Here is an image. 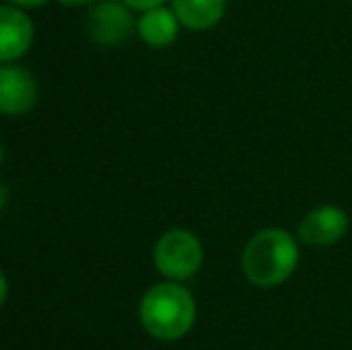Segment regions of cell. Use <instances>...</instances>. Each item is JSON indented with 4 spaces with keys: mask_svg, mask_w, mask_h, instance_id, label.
Masks as SVG:
<instances>
[{
    "mask_svg": "<svg viewBox=\"0 0 352 350\" xmlns=\"http://www.w3.org/2000/svg\"><path fill=\"white\" fill-rule=\"evenodd\" d=\"M350 228V216L338 204H319L307 211L297 226V240L309 248H331L340 243Z\"/></svg>",
    "mask_w": 352,
    "mask_h": 350,
    "instance_id": "5b68a950",
    "label": "cell"
},
{
    "mask_svg": "<svg viewBox=\"0 0 352 350\" xmlns=\"http://www.w3.org/2000/svg\"><path fill=\"white\" fill-rule=\"evenodd\" d=\"M5 300H8V276L0 269V307L5 305Z\"/></svg>",
    "mask_w": 352,
    "mask_h": 350,
    "instance_id": "4fadbf2b",
    "label": "cell"
},
{
    "mask_svg": "<svg viewBox=\"0 0 352 350\" xmlns=\"http://www.w3.org/2000/svg\"><path fill=\"white\" fill-rule=\"evenodd\" d=\"M135 10L127 8L122 0H98L91 5L87 17V34L96 46L113 48L122 46L137 32Z\"/></svg>",
    "mask_w": 352,
    "mask_h": 350,
    "instance_id": "277c9868",
    "label": "cell"
},
{
    "mask_svg": "<svg viewBox=\"0 0 352 350\" xmlns=\"http://www.w3.org/2000/svg\"><path fill=\"white\" fill-rule=\"evenodd\" d=\"M58 3H60L63 8H91L98 0H58Z\"/></svg>",
    "mask_w": 352,
    "mask_h": 350,
    "instance_id": "7c38bea8",
    "label": "cell"
},
{
    "mask_svg": "<svg viewBox=\"0 0 352 350\" xmlns=\"http://www.w3.org/2000/svg\"><path fill=\"white\" fill-rule=\"evenodd\" d=\"M197 300L182 283L161 281L140 300V324L151 338L173 343L195 329Z\"/></svg>",
    "mask_w": 352,
    "mask_h": 350,
    "instance_id": "7a4b0ae2",
    "label": "cell"
},
{
    "mask_svg": "<svg viewBox=\"0 0 352 350\" xmlns=\"http://www.w3.org/2000/svg\"><path fill=\"white\" fill-rule=\"evenodd\" d=\"M122 3H125L127 8L137 10V12H146V10H153V8H161V5H166L168 0H122Z\"/></svg>",
    "mask_w": 352,
    "mask_h": 350,
    "instance_id": "30bf717a",
    "label": "cell"
},
{
    "mask_svg": "<svg viewBox=\"0 0 352 350\" xmlns=\"http://www.w3.org/2000/svg\"><path fill=\"white\" fill-rule=\"evenodd\" d=\"M8 5H14V8H22V10H29V8H43L48 0H5Z\"/></svg>",
    "mask_w": 352,
    "mask_h": 350,
    "instance_id": "8fae6325",
    "label": "cell"
},
{
    "mask_svg": "<svg viewBox=\"0 0 352 350\" xmlns=\"http://www.w3.org/2000/svg\"><path fill=\"white\" fill-rule=\"evenodd\" d=\"M173 12L190 32H209L226 17L228 0H170Z\"/></svg>",
    "mask_w": 352,
    "mask_h": 350,
    "instance_id": "9c48e42d",
    "label": "cell"
},
{
    "mask_svg": "<svg viewBox=\"0 0 352 350\" xmlns=\"http://www.w3.org/2000/svg\"><path fill=\"white\" fill-rule=\"evenodd\" d=\"M153 266L166 281L185 283L195 278L204 264V245L187 228H170L156 240L151 252Z\"/></svg>",
    "mask_w": 352,
    "mask_h": 350,
    "instance_id": "3957f363",
    "label": "cell"
},
{
    "mask_svg": "<svg viewBox=\"0 0 352 350\" xmlns=\"http://www.w3.org/2000/svg\"><path fill=\"white\" fill-rule=\"evenodd\" d=\"M8 197H10V190L5 185H0V211H3V206L8 204Z\"/></svg>",
    "mask_w": 352,
    "mask_h": 350,
    "instance_id": "5bb4252c",
    "label": "cell"
},
{
    "mask_svg": "<svg viewBox=\"0 0 352 350\" xmlns=\"http://www.w3.org/2000/svg\"><path fill=\"white\" fill-rule=\"evenodd\" d=\"M240 266L254 288H278L295 276L300 266V240L280 226L256 230L242 250Z\"/></svg>",
    "mask_w": 352,
    "mask_h": 350,
    "instance_id": "6da1fadb",
    "label": "cell"
},
{
    "mask_svg": "<svg viewBox=\"0 0 352 350\" xmlns=\"http://www.w3.org/2000/svg\"><path fill=\"white\" fill-rule=\"evenodd\" d=\"M3 161H5V144L0 142V164H3Z\"/></svg>",
    "mask_w": 352,
    "mask_h": 350,
    "instance_id": "9a60e30c",
    "label": "cell"
},
{
    "mask_svg": "<svg viewBox=\"0 0 352 350\" xmlns=\"http://www.w3.org/2000/svg\"><path fill=\"white\" fill-rule=\"evenodd\" d=\"M38 98V85L27 67L17 63L0 65V116H27Z\"/></svg>",
    "mask_w": 352,
    "mask_h": 350,
    "instance_id": "8992f818",
    "label": "cell"
},
{
    "mask_svg": "<svg viewBox=\"0 0 352 350\" xmlns=\"http://www.w3.org/2000/svg\"><path fill=\"white\" fill-rule=\"evenodd\" d=\"M36 29L22 8L0 5V65L24 58L34 46Z\"/></svg>",
    "mask_w": 352,
    "mask_h": 350,
    "instance_id": "52a82bcc",
    "label": "cell"
},
{
    "mask_svg": "<svg viewBox=\"0 0 352 350\" xmlns=\"http://www.w3.org/2000/svg\"><path fill=\"white\" fill-rule=\"evenodd\" d=\"M348 3H352V0H348Z\"/></svg>",
    "mask_w": 352,
    "mask_h": 350,
    "instance_id": "2e32d148",
    "label": "cell"
},
{
    "mask_svg": "<svg viewBox=\"0 0 352 350\" xmlns=\"http://www.w3.org/2000/svg\"><path fill=\"white\" fill-rule=\"evenodd\" d=\"M180 19L173 12V8H153L142 12V17L137 19V34L146 46L151 48H168L180 34Z\"/></svg>",
    "mask_w": 352,
    "mask_h": 350,
    "instance_id": "ba28073f",
    "label": "cell"
}]
</instances>
